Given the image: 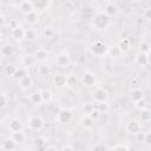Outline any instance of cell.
<instances>
[{
	"instance_id": "1",
	"label": "cell",
	"mask_w": 151,
	"mask_h": 151,
	"mask_svg": "<svg viewBox=\"0 0 151 151\" xmlns=\"http://www.w3.org/2000/svg\"><path fill=\"white\" fill-rule=\"evenodd\" d=\"M110 22H111V18L105 12H98L91 19V26L97 31H103L107 28Z\"/></svg>"
},
{
	"instance_id": "2",
	"label": "cell",
	"mask_w": 151,
	"mask_h": 151,
	"mask_svg": "<svg viewBox=\"0 0 151 151\" xmlns=\"http://www.w3.org/2000/svg\"><path fill=\"white\" fill-rule=\"evenodd\" d=\"M90 52L96 57H101L107 52V46L101 40H94L90 45Z\"/></svg>"
},
{
	"instance_id": "3",
	"label": "cell",
	"mask_w": 151,
	"mask_h": 151,
	"mask_svg": "<svg viewBox=\"0 0 151 151\" xmlns=\"http://www.w3.org/2000/svg\"><path fill=\"white\" fill-rule=\"evenodd\" d=\"M72 119H73V113L68 109L59 110V112L57 113V117H55V120L60 124H68Z\"/></svg>"
},
{
	"instance_id": "4",
	"label": "cell",
	"mask_w": 151,
	"mask_h": 151,
	"mask_svg": "<svg viewBox=\"0 0 151 151\" xmlns=\"http://www.w3.org/2000/svg\"><path fill=\"white\" fill-rule=\"evenodd\" d=\"M54 63H55V65H57L58 67L65 68V67H67V66L71 64V58H70V55H68L66 52H59V53L55 55Z\"/></svg>"
},
{
	"instance_id": "5",
	"label": "cell",
	"mask_w": 151,
	"mask_h": 151,
	"mask_svg": "<svg viewBox=\"0 0 151 151\" xmlns=\"http://www.w3.org/2000/svg\"><path fill=\"white\" fill-rule=\"evenodd\" d=\"M28 126H29L32 130L39 131V130H41L42 126H44V120H42V118H41L40 116H37V114L31 116V117L28 118Z\"/></svg>"
},
{
	"instance_id": "6",
	"label": "cell",
	"mask_w": 151,
	"mask_h": 151,
	"mask_svg": "<svg viewBox=\"0 0 151 151\" xmlns=\"http://www.w3.org/2000/svg\"><path fill=\"white\" fill-rule=\"evenodd\" d=\"M96 81H97V79H96L94 73H92V72H90V71L83 73V76H81V84H83L84 86H86V87H92V86L96 85Z\"/></svg>"
},
{
	"instance_id": "7",
	"label": "cell",
	"mask_w": 151,
	"mask_h": 151,
	"mask_svg": "<svg viewBox=\"0 0 151 151\" xmlns=\"http://www.w3.org/2000/svg\"><path fill=\"white\" fill-rule=\"evenodd\" d=\"M107 98H109V94H107V91L99 87L97 88L94 92H93V99L96 103H104V101H107Z\"/></svg>"
},
{
	"instance_id": "8",
	"label": "cell",
	"mask_w": 151,
	"mask_h": 151,
	"mask_svg": "<svg viewBox=\"0 0 151 151\" xmlns=\"http://www.w3.org/2000/svg\"><path fill=\"white\" fill-rule=\"evenodd\" d=\"M125 130H126V132H129L131 134H136L137 132H139L142 130V126L138 120H129L125 125Z\"/></svg>"
},
{
	"instance_id": "9",
	"label": "cell",
	"mask_w": 151,
	"mask_h": 151,
	"mask_svg": "<svg viewBox=\"0 0 151 151\" xmlns=\"http://www.w3.org/2000/svg\"><path fill=\"white\" fill-rule=\"evenodd\" d=\"M34 58L37 61H40V63H45L48 60V51L46 48H38L34 51L33 53Z\"/></svg>"
},
{
	"instance_id": "10",
	"label": "cell",
	"mask_w": 151,
	"mask_h": 151,
	"mask_svg": "<svg viewBox=\"0 0 151 151\" xmlns=\"http://www.w3.org/2000/svg\"><path fill=\"white\" fill-rule=\"evenodd\" d=\"M19 9H20V12H21L24 15H26V14L33 12V11H34V7H33L31 0H22V1L20 2Z\"/></svg>"
},
{
	"instance_id": "11",
	"label": "cell",
	"mask_w": 151,
	"mask_h": 151,
	"mask_svg": "<svg viewBox=\"0 0 151 151\" xmlns=\"http://www.w3.org/2000/svg\"><path fill=\"white\" fill-rule=\"evenodd\" d=\"M12 37L15 39V40H22L25 38V28L20 25H17L12 28Z\"/></svg>"
},
{
	"instance_id": "12",
	"label": "cell",
	"mask_w": 151,
	"mask_h": 151,
	"mask_svg": "<svg viewBox=\"0 0 151 151\" xmlns=\"http://www.w3.org/2000/svg\"><path fill=\"white\" fill-rule=\"evenodd\" d=\"M8 129L12 132H18V131H21L22 130V123L19 118H12L9 120V124H8Z\"/></svg>"
},
{
	"instance_id": "13",
	"label": "cell",
	"mask_w": 151,
	"mask_h": 151,
	"mask_svg": "<svg viewBox=\"0 0 151 151\" xmlns=\"http://www.w3.org/2000/svg\"><path fill=\"white\" fill-rule=\"evenodd\" d=\"M18 81H19V86H20V88L24 90V91L28 90V88L32 86V84H33V79H32V77L28 76V74H26L24 78H21V79L18 80Z\"/></svg>"
},
{
	"instance_id": "14",
	"label": "cell",
	"mask_w": 151,
	"mask_h": 151,
	"mask_svg": "<svg viewBox=\"0 0 151 151\" xmlns=\"http://www.w3.org/2000/svg\"><path fill=\"white\" fill-rule=\"evenodd\" d=\"M129 97H130V100L132 103H136V101H138V100L144 98V93H143V91L140 88H133V90L130 91Z\"/></svg>"
},
{
	"instance_id": "15",
	"label": "cell",
	"mask_w": 151,
	"mask_h": 151,
	"mask_svg": "<svg viewBox=\"0 0 151 151\" xmlns=\"http://www.w3.org/2000/svg\"><path fill=\"white\" fill-rule=\"evenodd\" d=\"M34 9L38 11H45L50 6V0H31Z\"/></svg>"
},
{
	"instance_id": "16",
	"label": "cell",
	"mask_w": 151,
	"mask_h": 151,
	"mask_svg": "<svg viewBox=\"0 0 151 151\" xmlns=\"http://www.w3.org/2000/svg\"><path fill=\"white\" fill-rule=\"evenodd\" d=\"M17 143L14 142V139L11 137V138H6L2 143H1V149L2 150H6V151H11V150H14L17 147Z\"/></svg>"
},
{
	"instance_id": "17",
	"label": "cell",
	"mask_w": 151,
	"mask_h": 151,
	"mask_svg": "<svg viewBox=\"0 0 151 151\" xmlns=\"http://www.w3.org/2000/svg\"><path fill=\"white\" fill-rule=\"evenodd\" d=\"M136 60H137V64L140 65V66H147L149 65V53H145V52H139L136 57Z\"/></svg>"
},
{
	"instance_id": "18",
	"label": "cell",
	"mask_w": 151,
	"mask_h": 151,
	"mask_svg": "<svg viewBox=\"0 0 151 151\" xmlns=\"http://www.w3.org/2000/svg\"><path fill=\"white\" fill-rule=\"evenodd\" d=\"M65 83H66V76L63 74V73H58L53 77V84L57 86V87H64L65 86Z\"/></svg>"
},
{
	"instance_id": "19",
	"label": "cell",
	"mask_w": 151,
	"mask_h": 151,
	"mask_svg": "<svg viewBox=\"0 0 151 151\" xmlns=\"http://www.w3.org/2000/svg\"><path fill=\"white\" fill-rule=\"evenodd\" d=\"M80 124H81V126L85 129V130H88V129H92L93 127V125H94V120L90 117V116H84L81 119H80Z\"/></svg>"
},
{
	"instance_id": "20",
	"label": "cell",
	"mask_w": 151,
	"mask_h": 151,
	"mask_svg": "<svg viewBox=\"0 0 151 151\" xmlns=\"http://www.w3.org/2000/svg\"><path fill=\"white\" fill-rule=\"evenodd\" d=\"M78 77L76 74H68L66 77V83H65V86H67L68 88H73L78 85Z\"/></svg>"
},
{
	"instance_id": "21",
	"label": "cell",
	"mask_w": 151,
	"mask_h": 151,
	"mask_svg": "<svg viewBox=\"0 0 151 151\" xmlns=\"http://www.w3.org/2000/svg\"><path fill=\"white\" fill-rule=\"evenodd\" d=\"M0 52H1V54L4 57H12L14 54V47L11 44H6V45H4L1 47V51Z\"/></svg>"
},
{
	"instance_id": "22",
	"label": "cell",
	"mask_w": 151,
	"mask_h": 151,
	"mask_svg": "<svg viewBox=\"0 0 151 151\" xmlns=\"http://www.w3.org/2000/svg\"><path fill=\"white\" fill-rule=\"evenodd\" d=\"M35 63H37V60H35V58H34L33 54H26V55H24V58H22V65H24L25 67H31V66H33Z\"/></svg>"
},
{
	"instance_id": "23",
	"label": "cell",
	"mask_w": 151,
	"mask_h": 151,
	"mask_svg": "<svg viewBox=\"0 0 151 151\" xmlns=\"http://www.w3.org/2000/svg\"><path fill=\"white\" fill-rule=\"evenodd\" d=\"M38 19H39V17H38V13H37L35 11H33V12H31V13H28V14L25 15V20H26V22H28L29 25L37 24V22H38Z\"/></svg>"
},
{
	"instance_id": "24",
	"label": "cell",
	"mask_w": 151,
	"mask_h": 151,
	"mask_svg": "<svg viewBox=\"0 0 151 151\" xmlns=\"http://www.w3.org/2000/svg\"><path fill=\"white\" fill-rule=\"evenodd\" d=\"M29 100L35 104V105H40L42 104V99H41V91H34L31 96H29Z\"/></svg>"
},
{
	"instance_id": "25",
	"label": "cell",
	"mask_w": 151,
	"mask_h": 151,
	"mask_svg": "<svg viewBox=\"0 0 151 151\" xmlns=\"http://www.w3.org/2000/svg\"><path fill=\"white\" fill-rule=\"evenodd\" d=\"M104 12H105L110 18H112V17H114V15L118 13V7H117L116 5H113V4H107Z\"/></svg>"
},
{
	"instance_id": "26",
	"label": "cell",
	"mask_w": 151,
	"mask_h": 151,
	"mask_svg": "<svg viewBox=\"0 0 151 151\" xmlns=\"http://www.w3.org/2000/svg\"><path fill=\"white\" fill-rule=\"evenodd\" d=\"M106 53H109L110 57H112V58H119V57L123 54V52L120 51V48L118 47V45L107 48V52H106Z\"/></svg>"
},
{
	"instance_id": "27",
	"label": "cell",
	"mask_w": 151,
	"mask_h": 151,
	"mask_svg": "<svg viewBox=\"0 0 151 151\" xmlns=\"http://www.w3.org/2000/svg\"><path fill=\"white\" fill-rule=\"evenodd\" d=\"M12 138L14 139V142H15L17 144H19V143L25 142L26 134H25V133L22 132V130H21V131H18V132H12Z\"/></svg>"
},
{
	"instance_id": "28",
	"label": "cell",
	"mask_w": 151,
	"mask_h": 151,
	"mask_svg": "<svg viewBox=\"0 0 151 151\" xmlns=\"http://www.w3.org/2000/svg\"><path fill=\"white\" fill-rule=\"evenodd\" d=\"M37 38H38V34H37V32L34 29H32V28L25 29V38L24 39H26L28 41H34Z\"/></svg>"
},
{
	"instance_id": "29",
	"label": "cell",
	"mask_w": 151,
	"mask_h": 151,
	"mask_svg": "<svg viewBox=\"0 0 151 151\" xmlns=\"http://www.w3.org/2000/svg\"><path fill=\"white\" fill-rule=\"evenodd\" d=\"M33 146L35 149H40V150H44V147L46 146V139L44 137H37L34 140H33Z\"/></svg>"
},
{
	"instance_id": "30",
	"label": "cell",
	"mask_w": 151,
	"mask_h": 151,
	"mask_svg": "<svg viewBox=\"0 0 151 151\" xmlns=\"http://www.w3.org/2000/svg\"><path fill=\"white\" fill-rule=\"evenodd\" d=\"M140 112V119H142V122H145V123H147V122H150L151 120V112H150V110L149 109H143V110H140L139 111Z\"/></svg>"
},
{
	"instance_id": "31",
	"label": "cell",
	"mask_w": 151,
	"mask_h": 151,
	"mask_svg": "<svg viewBox=\"0 0 151 151\" xmlns=\"http://www.w3.org/2000/svg\"><path fill=\"white\" fill-rule=\"evenodd\" d=\"M26 74H27L26 68H25V67H19V68L15 70V72H14V74H13V78L17 79V80H20V79L24 78Z\"/></svg>"
},
{
	"instance_id": "32",
	"label": "cell",
	"mask_w": 151,
	"mask_h": 151,
	"mask_svg": "<svg viewBox=\"0 0 151 151\" xmlns=\"http://www.w3.org/2000/svg\"><path fill=\"white\" fill-rule=\"evenodd\" d=\"M118 47L120 48V51H122L123 53L127 52V51L130 50V40H129V39H123V40H120L119 44H118Z\"/></svg>"
},
{
	"instance_id": "33",
	"label": "cell",
	"mask_w": 151,
	"mask_h": 151,
	"mask_svg": "<svg viewBox=\"0 0 151 151\" xmlns=\"http://www.w3.org/2000/svg\"><path fill=\"white\" fill-rule=\"evenodd\" d=\"M41 99H42V103H50L52 100V92L47 88L42 90L41 91Z\"/></svg>"
},
{
	"instance_id": "34",
	"label": "cell",
	"mask_w": 151,
	"mask_h": 151,
	"mask_svg": "<svg viewBox=\"0 0 151 151\" xmlns=\"http://www.w3.org/2000/svg\"><path fill=\"white\" fill-rule=\"evenodd\" d=\"M15 70H17V67H15L14 65L8 64V65H6V66H5L4 72H5V74H6V76H8V77H13V74H14Z\"/></svg>"
},
{
	"instance_id": "35",
	"label": "cell",
	"mask_w": 151,
	"mask_h": 151,
	"mask_svg": "<svg viewBox=\"0 0 151 151\" xmlns=\"http://www.w3.org/2000/svg\"><path fill=\"white\" fill-rule=\"evenodd\" d=\"M38 73L40 76H48L51 73V68L48 65H40L38 67Z\"/></svg>"
},
{
	"instance_id": "36",
	"label": "cell",
	"mask_w": 151,
	"mask_h": 151,
	"mask_svg": "<svg viewBox=\"0 0 151 151\" xmlns=\"http://www.w3.org/2000/svg\"><path fill=\"white\" fill-rule=\"evenodd\" d=\"M54 29L52 28V27H45L44 28V31H42V34H44V37L46 38V39H51V38H53L54 37Z\"/></svg>"
},
{
	"instance_id": "37",
	"label": "cell",
	"mask_w": 151,
	"mask_h": 151,
	"mask_svg": "<svg viewBox=\"0 0 151 151\" xmlns=\"http://www.w3.org/2000/svg\"><path fill=\"white\" fill-rule=\"evenodd\" d=\"M96 107H97V110H98L100 113H105V112H107V110H109V105H107L106 101H104V103H97Z\"/></svg>"
},
{
	"instance_id": "38",
	"label": "cell",
	"mask_w": 151,
	"mask_h": 151,
	"mask_svg": "<svg viewBox=\"0 0 151 151\" xmlns=\"http://www.w3.org/2000/svg\"><path fill=\"white\" fill-rule=\"evenodd\" d=\"M107 149H110V150H125V151H127L130 147H129L127 145H125V144L118 143V144H116V145H113V146H109Z\"/></svg>"
},
{
	"instance_id": "39",
	"label": "cell",
	"mask_w": 151,
	"mask_h": 151,
	"mask_svg": "<svg viewBox=\"0 0 151 151\" xmlns=\"http://www.w3.org/2000/svg\"><path fill=\"white\" fill-rule=\"evenodd\" d=\"M7 103H8V97L5 93H0V110L6 107Z\"/></svg>"
},
{
	"instance_id": "40",
	"label": "cell",
	"mask_w": 151,
	"mask_h": 151,
	"mask_svg": "<svg viewBox=\"0 0 151 151\" xmlns=\"http://www.w3.org/2000/svg\"><path fill=\"white\" fill-rule=\"evenodd\" d=\"M134 107H136L138 111H140V110L145 109V107H146V103H145L144 98H143V99H140V100H138V101H136V103H134Z\"/></svg>"
},
{
	"instance_id": "41",
	"label": "cell",
	"mask_w": 151,
	"mask_h": 151,
	"mask_svg": "<svg viewBox=\"0 0 151 151\" xmlns=\"http://www.w3.org/2000/svg\"><path fill=\"white\" fill-rule=\"evenodd\" d=\"M87 116H90V117H91L93 120H96V119H98V118H99V116H100V112H99V111L97 110V107L94 106V109H93V110H92V111H91V112H90Z\"/></svg>"
},
{
	"instance_id": "42",
	"label": "cell",
	"mask_w": 151,
	"mask_h": 151,
	"mask_svg": "<svg viewBox=\"0 0 151 151\" xmlns=\"http://www.w3.org/2000/svg\"><path fill=\"white\" fill-rule=\"evenodd\" d=\"M140 51L142 52H145V53H149L150 52V44L147 41H142V44H140Z\"/></svg>"
},
{
	"instance_id": "43",
	"label": "cell",
	"mask_w": 151,
	"mask_h": 151,
	"mask_svg": "<svg viewBox=\"0 0 151 151\" xmlns=\"http://www.w3.org/2000/svg\"><path fill=\"white\" fill-rule=\"evenodd\" d=\"M134 137H136V140H137L138 143H144V137H145V132H142V130H140L139 132H137V133L134 134Z\"/></svg>"
},
{
	"instance_id": "44",
	"label": "cell",
	"mask_w": 151,
	"mask_h": 151,
	"mask_svg": "<svg viewBox=\"0 0 151 151\" xmlns=\"http://www.w3.org/2000/svg\"><path fill=\"white\" fill-rule=\"evenodd\" d=\"M144 143L147 144V145H151V132H150V131H146V132H145Z\"/></svg>"
},
{
	"instance_id": "45",
	"label": "cell",
	"mask_w": 151,
	"mask_h": 151,
	"mask_svg": "<svg viewBox=\"0 0 151 151\" xmlns=\"http://www.w3.org/2000/svg\"><path fill=\"white\" fill-rule=\"evenodd\" d=\"M93 109H94V105H92V104H88V105L84 106V111H85V113H87V114H88Z\"/></svg>"
},
{
	"instance_id": "46",
	"label": "cell",
	"mask_w": 151,
	"mask_h": 151,
	"mask_svg": "<svg viewBox=\"0 0 151 151\" xmlns=\"http://www.w3.org/2000/svg\"><path fill=\"white\" fill-rule=\"evenodd\" d=\"M150 12H151L150 8H145V11H144V13H143L146 20H150V19H151V14H150Z\"/></svg>"
},
{
	"instance_id": "47",
	"label": "cell",
	"mask_w": 151,
	"mask_h": 151,
	"mask_svg": "<svg viewBox=\"0 0 151 151\" xmlns=\"http://www.w3.org/2000/svg\"><path fill=\"white\" fill-rule=\"evenodd\" d=\"M92 149H94V150H105V149H107V147H106V146H104V145L97 144V145H94Z\"/></svg>"
},
{
	"instance_id": "48",
	"label": "cell",
	"mask_w": 151,
	"mask_h": 151,
	"mask_svg": "<svg viewBox=\"0 0 151 151\" xmlns=\"http://www.w3.org/2000/svg\"><path fill=\"white\" fill-rule=\"evenodd\" d=\"M60 149H61V150H74V147H73L72 145H64V146H61Z\"/></svg>"
},
{
	"instance_id": "49",
	"label": "cell",
	"mask_w": 151,
	"mask_h": 151,
	"mask_svg": "<svg viewBox=\"0 0 151 151\" xmlns=\"http://www.w3.org/2000/svg\"><path fill=\"white\" fill-rule=\"evenodd\" d=\"M44 149H45V150H47V151H48V150H57V147H55V146H45Z\"/></svg>"
},
{
	"instance_id": "50",
	"label": "cell",
	"mask_w": 151,
	"mask_h": 151,
	"mask_svg": "<svg viewBox=\"0 0 151 151\" xmlns=\"http://www.w3.org/2000/svg\"><path fill=\"white\" fill-rule=\"evenodd\" d=\"M4 22H5V18L0 14V26H2V25H4Z\"/></svg>"
},
{
	"instance_id": "51",
	"label": "cell",
	"mask_w": 151,
	"mask_h": 151,
	"mask_svg": "<svg viewBox=\"0 0 151 151\" xmlns=\"http://www.w3.org/2000/svg\"><path fill=\"white\" fill-rule=\"evenodd\" d=\"M1 5H2V0H0V7H1Z\"/></svg>"
},
{
	"instance_id": "52",
	"label": "cell",
	"mask_w": 151,
	"mask_h": 151,
	"mask_svg": "<svg viewBox=\"0 0 151 151\" xmlns=\"http://www.w3.org/2000/svg\"><path fill=\"white\" fill-rule=\"evenodd\" d=\"M0 41H1V33H0Z\"/></svg>"
},
{
	"instance_id": "53",
	"label": "cell",
	"mask_w": 151,
	"mask_h": 151,
	"mask_svg": "<svg viewBox=\"0 0 151 151\" xmlns=\"http://www.w3.org/2000/svg\"><path fill=\"white\" fill-rule=\"evenodd\" d=\"M104 1H111V0H104Z\"/></svg>"
}]
</instances>
